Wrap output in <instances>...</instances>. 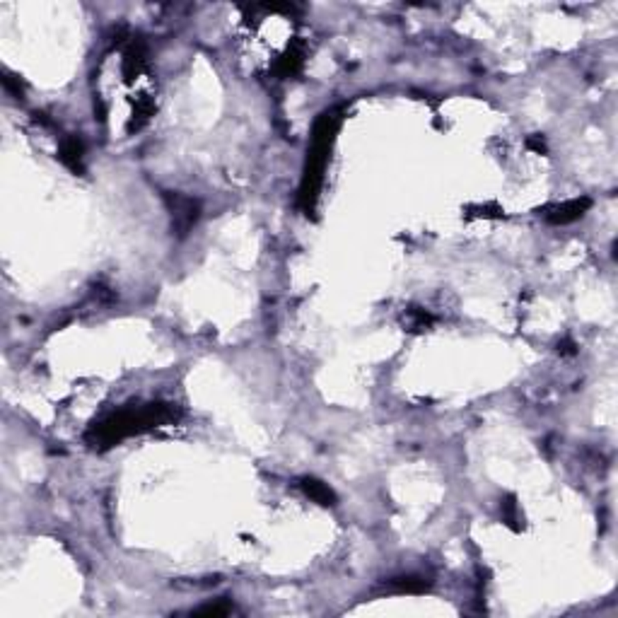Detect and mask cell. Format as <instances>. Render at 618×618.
Here are the masks:
<instances>
[{"instance_id": "obj_2", "label": "cell", "mask_w": 618, "mask_h": 618, "mask_svg": "<svg viewBox=\"0 0 618 618\" xmlns=\"http://www.w3.org/2000/svg\"><path fill=\"white\" fill-rule=\"evenodd\" d=\"M336 126H338V121L333 114H321V118H319L317 126H314L312 148H309L305 179H302V188H300V203L305 211H312L314 203H317L319 186H321V174H324V167H326L328 148H331V143H333Z\"/></svg>"}, {"instance_id": "obj_4", "label": "cell", "mask_w": 618, "mask_h": 618, "mask_svg": "<svg viewBox=\"0 0 618 618\" xmlns=\"http://www.w3.org/2000/svg\"><path fill=\"white\" fill-rule=\"evenodd\" d=\"M302 488H305V493L309 497H312L314 502H319V505H333L336 502V495H333V491L326 486V483L317 481V478H305L302 481Z\"/></svg>"}, {"instance_id": "obj_5", "label": "cell", "mask_w": 618, "mask_h": 618, "mask_svg": "<svg viewBox=\"0 0 618 618\" xmlns=\"http://www.w3.org/2000/svg\"><path fill=\"white\" fill-rule=\"evenodd\" d=\"M587 208H590V201H587V198H582V201H570V203H565V206L556 208V211L548 215V220H551V222L577 220V218L582 215V211H587Z\"/></svg>"}, {"instance_id": "obj_7", "label": "cell", "mask_w": 618, "mask_h": 618, "mask_svg": "<svg viewBox=\"0 0 618 618\" xmlns=\"http://www.w3.org/2000/svg\"><path fill=\"white\" fill-rule=\"evenodd\" d=\"M425 580H421V577H398V580H394L391 590L394 592H423L425 590Z\"/></svg>"}, {"instance_id": "obj_8", "label": "cell", "mask_w": 618, "mask_h": 618, "mask_svg": "<svg viewBox=\"0 0 618 618\" xmlns=\"http://www.w3.org/2000/svg\"><path fill=\"white\" fill-rule=\"evenodd\" d=\"M232 611V606L230 604H215V606H203V609H198L196 614H208V616H225V614H230Z\"/></svg>"}, {"instance_id": "obj_1", "label": "cell", "mask_w": 618, "mask_h": 618, "mask_svg": "<svg viewBox=\"0 0 618 618\" xmlns=\"http://www.w3.org/2000/svg\"><path fill=\"white\" fill-rule=\"evenodd\" d=\"M174 416H177V411L172 406H167V403H150V406L143 408H123V411L104 418L99 425H94L87 440L102 447L116 445L118 440H123L128 435H136V432L150 430V427H157L167 421H174Z\"/></svg>"}, {"instance_id": "obj_6", "label": "cell", "mask_w": 618, "mask_h": 618, "mask_svg": "<svg viewBox=\"0 0 618 618\" xmlns=\"http://www.w3.org/2000/svg\"><path fill=\"white\" fill-rule=\"evenodd\" d=\"M80 157H82V145L76 141V138H68L61 145V159L68 164L71 169H80Z\"/></svg>"}, {"instance_id": "obj_3", "label": "cell", "mask_w": 618, "mask_h": 618, "mask_svg": "<svg viewBox=\"0 0 618 618\" xmlns=\"http://www.w3.org/2000/svg\"><path fill=\"white\" fill-rule=\"evenodd\" d=\"M169 208H172V220L179 234H186L198 220V203L193 198L184 196H167Z\"/></svg>"}]
</instances>
